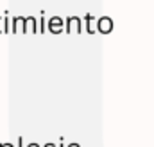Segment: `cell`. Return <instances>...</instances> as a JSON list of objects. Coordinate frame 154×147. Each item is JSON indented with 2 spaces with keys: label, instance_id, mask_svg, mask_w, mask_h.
Listing matches in <instances>:
<instances>
[{
  "label": "cell",
  "instance_id": "6da1fadb",
  "mask_svg": "<svg viewBox=\"0 0 154 147\" xmlns=\"http://www.w3.org/2000/svg\"><path fill=\"white\" fill-rule=\"evenodd\" d=\"M4 147H5V145H4ZM7 147H9V145H7Z\"/></svg>",
  "mask_w": 154,
  "mask_h": 147
}]
</instances>
